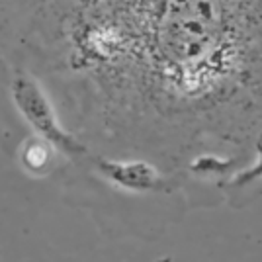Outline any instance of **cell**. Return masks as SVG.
<instances>
[{"label": "cell", "instance_id": "1", "mask_svg": "<svg viewBox=\"0 0 262 262\" xmlns=\"http://www.w3.org/2000/svg\"><path fill=\"white\" fill-rule=\"evenodd\" d=\"M12 100L24 120L30 123V127L51 147L71 157L86 153L84 145L61 127L49 100L35 80L26 77L16 78L12 84Z\"/></svg>", "mask_w": 262, "mask_h": 262}, {"label": "cell", "instance_id": "2", "mask_svg": "<svg viewBox=\"0 0 262 262\" xmlns=\"http://www.w3.org/2000/svg\"><path fill=\"white\" fill-rule=\"evenodd\" d=\"M254 151H256V163L252 166H245L237 170L235 174L227 180V184L223 186V190H227L231 194L235 192H245L247 188H251L254 182H258L262 178V135L254 143Z\"/></svg>", "mask_w": 262, "mask_h": 262}, {"label": "cell", "instance_id": "3", "mask_svg": "<svg viewBox=\"0 0 262 262\" xmlns=\"http://www.w3.org/2000/svg\"><path fill=\"white\" fill-rule=\"evenodd\" d=\"M51 161V145L37 137V139H30L24 145L22 149V163L26 164L28 170L32 172H41L47 168V164Z\"/></svg>", "mask_w": 262, "mask_h": 262}]
</instances>
